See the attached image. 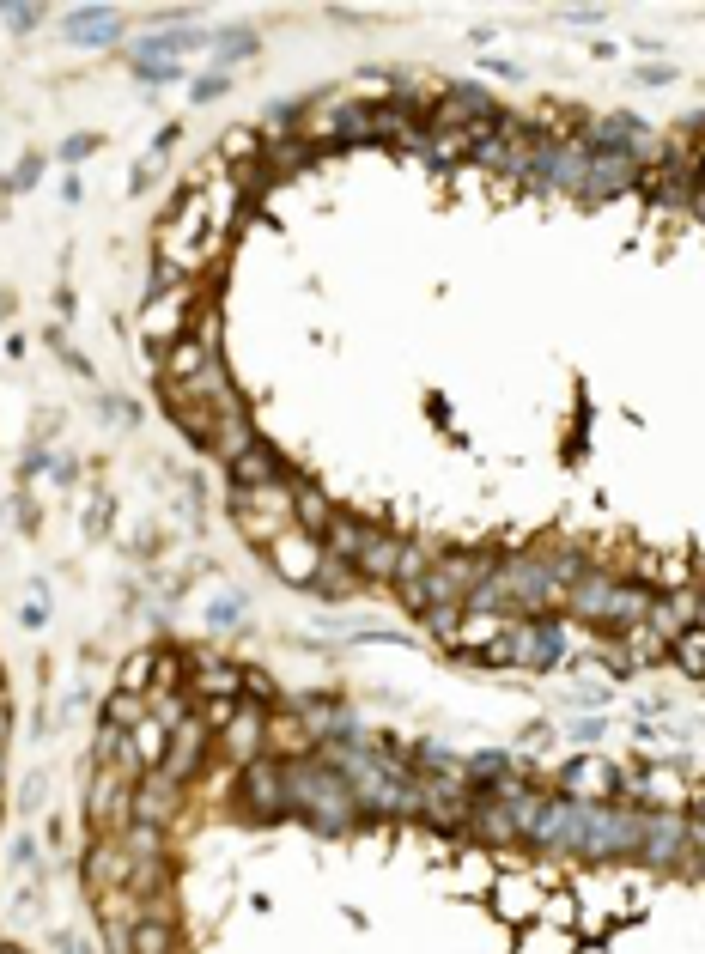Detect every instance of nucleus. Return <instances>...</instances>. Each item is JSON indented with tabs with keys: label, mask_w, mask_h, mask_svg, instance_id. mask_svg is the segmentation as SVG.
Wrapping results in <instances>:
<instances>
[{
	"label": "nucleus",
	"mask_w": 705,
	"mask_h": 954,
	"mask_svg": "<svg viewBox=\"0 0 705 954\" xmlns=\"http://www.w3.org/2000/svg\"><path fill=\"white\" fill-rule=\"evenodd\" d=\"M633 183H639V165H633V158L590 152V165H584V195H590V201H608V195L633 189Z\"/></svg>",
	"instance_id": "obj_15"
},
{
	"label": "nucleus",
	"mask_w": 705,
	"mask_h": 954,
	"mask_svg": "<svg viewBox=\"0 0 705 954\" xmlns=\"http://www.w3.org/2000/svg\"><path fill=\"white\" fill-rule=\"evenodd\" d=\"M0 797H7V790H0Z\"/></svg>",
	"instance_id": "obj_58"
},
{
	"label": "nucleus",
	"mask_w": 705,
	"mask_h": 954,
	"mask_svg": "<svg viewBox=\"0 0 705 954\" xmlns=\"http://www.w3.org/2000/svg\"><path fill=\"white\" fill-rule=\"evenodd\" d=\"M152 711H146V693H110V705H104V724H116V730H134V724H146Z\"/></svg>",
	"instance_id": "obj_32"
},
{
	"label": "nucleus",
	"mask_w": 705,
	"mask_h": 954,
	"mask_svg": "<svg viewBox=\"0 0 705 954\" xmlns=\"http://www.w3.org/2000/svg\"><path fill=\"white\" fill-rule=\"evenodd\" d=\"M195 693L201 699H238L244 693V669L225 663V657H207V663H195Z\"/></svg>",
	"instance_id": "obj_25"
},
{
	"label": "nucleus",
	"mask_w": 705,
	"mask_h": 954,
	"mask_svg": "<svg viewBox=\"0 0 705 954\" xmlns=\"http://www.w3.org/2000/svg\"><path fill=\"white\" fill-rule=\"evenodd\" d=\"M329 523H335V505H329V493L317 487V481H292V529H304V535H329Z\"/></svg>",
	"instance_id": "obj_19"
},
{
	"label": "nucleus",
	"mask_w": 705,
	"mask_h": 954,
	"mask_svg": "<svg viewBox=\"0 0 705 954\" xmlns=\"http://www.w3.org/2000/svg\"><path fill=\"white\" fill-rule=\"evenodd\" d=\"M207 353H219V304L207 298V304H195V329H189Z\"/></svg>",
	"instance_id": "obj_37"
},
{
	"label": "nucleus",
	"mask_w": 705,
	"mask_h": 954,
	"mask_svg": "<svg viewBox=\"0 0 705 954\" xmlns=\"http://www.w3.org/2000/svg\"><path fill=\"white\" fill-rule=\"evenodd\" d=\"M578 146L584 152H608V158H633L639 165V152L651 146V128L639 116H602V122H590V134Z\"/></svg>",
	"instance_id": "obj_7"
},
{
	"label": "nucleus",
	"mask_w": 705,
	"mask_h": 954,
	"mask_svg": "<svg viewBox=\"0 0 705 954\" xmlns=\"http://www.w3.org/2000/svg\"><path fill=\"white\" fill-rule=\"evenodd\" d=\"M128 839H92V857H86V888L92 894H110V888H128Z\"/></svg>",
	"instance_id": "obj_12"
},
{
	"label": "nucleus",
	"mask_w": 705,
	"mask_h": 954,
	"mask_svg": "<svg viewBox=\"0 0 705 954\" xmlns=\"http://www.w3.org/2000/svg\"><path fill=\"white\" fill-rule=\"evenodd\" d=\"M134 73H140V79H159V86H171V79H183V61H140Z\"/></svg>",
	"instance_id": "obj_44"
},
{
	"label": "nucleus",
	"mask_w": 705,
	"mask_h": 954,
	"mask_svg": "<svg viewBox=\"0 0 705 954\" xmlns=\"http://www.w3.org/2000/svg\"><path fill=\"white\" fill-rule=\"evenodd\" d=\"M499 584H505V596H511L517 614H547V602L566 596L554 578H547L541 560H511V566H499Z\"/></svg>",
	"instance_id": "obj_5"
},
{
	"label": "nucleus",
	"mask_w": 705,
	"mask_h": 954,
	"mask_svg": "<svg viewBox=\"0 0 705 954\" xmlns=\"http://www.w3.org/2000/svg\"><path fill=\"white\" fill-rule=\"evenodd\" d=\"M687 772L681 766H669V760H645L639 772H633V790L645 797V809H669V815H681L687 809Z\"/></svg>",
	"instance_id": "obj_8"
},
{
	"label": "nucleus",
	"mask_w": 705,
	"mask_h": 954,
	"mask_svg": "<svg viewBox=\"0 0 705 954\" xmlns=\"http://www.w3.org/2000/svg\"><path fill=\"white\" fill-rule=\"evenodd\" d=\"M286 809H304L310 821H317L323 833H341V827H353V790H347V778L335 772V766H323V760H286Z\"/></svg>",
	"instance_id": "obj_1"
},
{
	"label": "nucleus",
	"mask_w": 705,
	"mask_h": 954,
	"mask_svg": "<svg viewBox=\"0 0 705 954\" xmlns=\"http://www.w3.org/2000/svg\"><path fill=\"white\" fill-rule=\"evenodd\" d=\"M0 954H25V948H13V942H0Z\"/></svg>",
	"instance_id": "obj_56"
},
{
	"label": "nucleus",
	"mask_w": 705,
	"mask_h": 954,
	"mask_svg": "<svg viewBox=\"0 0 705 954\" xmlns=\"http://www.w3.org/2000/svg\"><path fill=\"white\" fill-rule=\"evenodd\" d=\"M183 323H195V286L189 280L152 292V304H146V347L165 353L171 341H183Z\"/></svg>",
	"instance_id": "obj_4"
},
{
	"label": "nucleus",
	"mask_w": 705,
	"mask_h": 954,
	"mask_svg": "<svg viewBox=\"0 0 705 954\" xmlns=\"http://www.w3.org/2000/svg\"><path fill=\"white\" fill-rule=\"evenodd\" d=\"M152 675H159V657H152V651L128 657V663H122V693H140V687H146Z\"/></svg>",
	"instance_id": "obj_38"
},
{
	"label": "nucleus",
	"mask_w": 705,
	"mask_h": 954,
	"mask_svg": "<svg viewBox=\"0 0 705 954\" xmlns=\"http://www.w3.org/2000/svg\"><path fill=\"white\" fill-rule=\"evenodd\" d=\"M165 748H171V730H165L159 718H146V724L128 730V754H134L140 772H159V766H165Z\"/></svg>",
	"instance_id": "obj_26"
},
{
	"label": "nucleus",
	"mask_w": 705,
	"mask_h": 954,
	"mask_svg": "<svg viewBox=\"0 0 705 954\" xmlns=\"http://www.w3.org/2000/svg\"><path fill=\"white\" fill-rule=\"evenodd\" d=\"M645 620H651V590H645V584H614L602 626H608V632H633V626H645Z\"/></svg>",
	"instance_id": "obj_22"
},
{
	"label": "nucleus",
	"mask_w": 705,
	"mask_h": 954,
	"mask_svg": "<svg viewBox=\"0 0 705 954\" xmlns=\"http://www.w3.org/2000/svg\"><path fill=\"white\" fill-rule=\"evenodd\" d=\"M37 177H43V158L31 152V158H19V171H13V177H0V189H13V195H25V189H31Z\"/></svg>",
	"instance_id": "obj_42"
},
{
	"label": "nucleus",
	"mask_w": 705,
	"mask_h": 954,
	"mask_svg": "<svg viewBox=\"0 0 705 954\" xmlns=\"http://www.w3.org/2000/svg\"><path fill=\"white\" fill-rule=\"evenodd\" d=\"M238 620H244V596H219V602L207 608V626H213V632H231Z\"/></svg>",
	"instance_id": "obj_40"
},
{
	"label": "nucleus",
	"mask_w": 705,
	"mask_h": 954,
	"mask_svg": "<svg viewBox=\"0 0 705 954\" xmlns=\"http://www.w3.org/2000/svg\"><path fill=\"white\" fill-rule=\"evenodd\" d=\"M511 772V754H475L468 760V778H481V784H499Z\"/></svg>",
	"instance_id": "obj_41"
},
{
	"label": "nucleus",
	"mask_w": 705,
	"mask_h": 954,
	"mask_svg": "<svg viewBox=\"0 0 705 954\" xmlns=\"http://www.w3.org/2000/svg\"><path fill=\"white\" fill-rule=\"evenodd\" d=\"M0 19H7V31H37V25H43V7L19 0V7H0Z\"/></svg>",
	"instance_id": "obj_43"
},
{
	"label": "nucleus",
	"mask_w": 705,
	"mask_h": 954,
	"mask_svg": "<svg viewBox=\"0 0 705 954\" xmlns=\"http://www.w3.org/2000/svg\"><path fill=\"white\" fill-rule=\"evenodd\" d=\"M620 784H626V778H620L608 760H596V754H584V760H572V766L560 772V790H566L572 803H608Z\"/></svg>",
	"instance_id": "obj_10"
},
{
	"label": "nucleus",
	"mask_w": 705,
	"mask_h": 954,
	"mask_svg": "<svg viewBox=\"0 0 705 954\" xmlns=\"http://www.w3.org/2000/svg\"><path fill=\"white\" fill-rule=\"evenodd\" d=\"M268 736H274V742H280L286 754H298V760L310 754V742H317V736H310V724H304V718H292V711H280V718H268Z\"/></svg>",
	"instance_id": "obj_31"
},
{
	"label": "nucleus",
	"mask_w": 705,
	"mask_h": 954,
	"mask_svg": "<svg viewBox=\"0 0 705 954\" xmlns=\"http://www.w3.org/2000/svg\"><path fill=\"white\" fill-rule=\"evenodd\" d=\"M250 444H256V420L244 414L238 389H231L225 402H213V444H207V450H219L225 462H238V456H244Z\"/></svg>",
	"instance_id": "obj_9"
},
{
	"label": "nucleus",
	"mask_w": 705,
	"mask_h": 954,
	"mask_svg": "<svg viewBox=\"0 0 705 954\" xmlns=\"http://www.w3.org/2000/svg\"><path fill=\"white\" fill-rule=\"evenodd\" d=\"M207 359H219V353H207L195 335H189V341H171V347H165V359H159V371H165V389H177V383L201 377V371H207Z\"/></svg>",
	"instance_id": "obj_24"
},
{
	"label": "nucleus",
	"mask_w": 705,
	"mask_h": 954,
	"mask_svg": "<svg viewBox=\"0 0 705 954\" xmlns=\"http://www.w3.org/2000/svg\"><path fill=\"white\" fill-rule=\"evenodd\" d=\"M86 152H98V140H92V134H73V140L61 146V158H86Z\"/></svg>",
	"instance_id": "obj_49"
},
{
	"label": "nucleus",
	"mask_w": 705,
	"mask_h": 954,
	"mask_svg": "<svg viewBox=\"0 0 705 954\" xmlns=\"http://www.w3.org/2000/svg\"><path fill=\"white\" fill-rule=\"evenodd\" d=\"M0 699H7V669H0Z\"/></svg>",
	"instance_id": "obj_57"
},
{
	"label": "nucleus",
	"mask_w": 705,
	"mask_h": 954,
	"mask_svg": "<svg viewBox=\"0 0 705 954\" xmlns=\"http://www.w3.org/2000/svg\"><path fill=\"white\" fill-rule=\"evenodd\" d=\"M225 92H231V73H225V67H213V73H201V79H195V86H189V98H195V104H213V98H225Z\"/></svg>",
	"instance_id": "obj_39"
},
{
	"label": "nucleus",
	"mask_w": 705,
	"mask_h": 954,
	"mask_svg": "<svg viewBox=\"0 0 705 954\" xmlns=\"http://www.w3.org/2000/svg\"><path fill=\"white\" fill-rule=\"evenodd\" d=\"M365 541H371V523H353L347 511H335L329 541H323V547H329V560H347V566H353L359 553H365Z\"/></svg>",
	"instance_id": "obj_28"
},
{
	"label": "nucleus",
	"mask_w": 705,
	"mask_h": 954,
	"mask_svg": "<svg viewBox=\"0 0 705 954\" xmlns=\"http://www.w3.org/2000/svg\"><path fill=\"white\" fill-rule=\"evenodd\" d=\"M687 845H699V833H693V821L687 815H669V809H657V815H645V857L651 863H675V857H687Z\"/></svg>",
	"instance_id": "obj_11"
},
{
	"label": "nucleus",
	"mask_w": 705,
	"mask_h": 954,
	"mask_svg": "<svg viewBox=\"0 0 705 954\" xmlns=\"http://www.w3.org/2000/svg\"><path fill=\"white\" fill-rule=\"evenodd\" d=\"M61 31H67V43H80V49H104V43L122 37V13H110V7H67Z\"/></svg>",
	"instance_id": "obj_13"
},
{
	"label": "nucleus",
	"mask_w": 705,
	"mask_h": 954,
	"mask_svg": "<svg viewBox=\"0 0 705 954\" xmlns=\"http://www.w3.org/2000/svg\"><path fill=\"white\" fill-rule=\"evenodd\" d=\"M505 620H517V614H462L456 632H450V651H462V657H487L493 639L505 632Z\"/></svg>",
	"instance_id": "obj_21"
},
{
	"label": "nucleus",
	"mask_w": 705,
	"mask_h": 954,
	"mask_svg": "<svg viewBox=\"0 0 705 954\" xmlns=\"http://www.w3.org/2000/svg\"><path fill=\"white\" fill-rule=\"evenodd\" d=\"M402 553H408V541L402 535H389V529H371V541H365V553H359V578H389L396 584V572H402Z\"/></svg>",
	"instance_id": "obj_20"
},
{
	"label": "nucleus",
	"mask_w": 705,
	"mask_h": 954,
	"mask_svg": "<svg viewBox=\"0 0 705 954\" xmlns=\"http://www.w3.org/2000/svg\"><path fill=\"white\" fill-rule=\"evenodd\" d=\"M244 693H250V699H274V681H268L262 669H244Z\"/></svg>",
	"instance_id": "obj_47"
},
{
	"label": "nucleus",
	"mask_w": 705,
	"mask_h": 954,
	"mask_svg": "<svg viewBox=\"0 0 705 954\" xmlns=\"http://www.w3.org/2000/svg\"><path fill=\"white\" fill-rule=\"evenodd\" d=\"M669 79H675L669 67H639V86H669Z\"/></svg>",
	"instance_id": "obj_50"
},
{
	"label": "nucleus",
	"mask_w": 705,
	"mask_h": 954,
	"mask_svg": "<svg viewBox=\"0 0 705 954\" xmlns=\"http://www.w3.org/2000/svg\"><path fill=\"white\" fill-rule=\"evenodd\" d=\"M7 310H13V298H7V292H0V316H7Z\"/></svg>",
	"instance_id": "obj_55"
},
{
	"label": "nucleus",
	"mask_w": 705,
	"mask_h": 954,
	"mask_svg": "<svg viewBox=\"0 0 705 954\" xmlns=\"http://www.w3.org/2000/svg\"><path fill=\"white\" fill-rule=\"evenodd\" d=\"M499 566L487 560V553H444V560L426 572V590H432V608H468V596H475ZM426 608V614H432Z\"/></svg>",
	"instance_id": "obj_3"
},
{
	"label": "nucleus",
	"mask_w": 705,
	"mask_h": 954,
	"mask_svg": "<svg viewBox=\"0 0 705 954\" xmlns=\"http://www.w3.org/2000/svg\"><path fill=\"white\" fill-rule=\"evenodd\" d=\"M323 560H329V547H323L317 535H304V529H286V535L268 547V566H274L286 584H317Z\"/></svg>",
	"instance_id": "obj_6"
},
{
	"label": "nucleus",
	"mask_w": 705,
	"mask_h": 954,
	"mask_svg": "<svg viewBox=\"0 0 705 954\" xmlns=\"http://www.w3.org/2000/svg\"><path fill=\"white\" fill-rule=\"evenodd\" d=\"M219 158H238V165L250 158V165H256V158H262V134H256V128H231V134L219 140Z\"/></svg>",
	"instance_id": "obj_36"
},
{
	"label": "nucleus",
	"mask_w": 705,
	"mask_h": 954,
	"mask_svg": "<svg viewBox=\"0 0 705 954\" xmlns=\"http://www.w3.org/2000/svg\"><path fill=\"white\" fill-rule=\"evenodd\" d=\"M128 954H177V924L165 918H140L128 930Z\"/></svg>",
	"instance_id": "obj_29"
},
{
	"label": "nucleus",
	"mask_w": 705,
	"mask_h": 954,
	"mask_svg": "<svg viewBox=\"0 0 705 954\" xmlns=\"http://www.w3.org/2000/svg\"><path fill=\"white\" fill-rule=\"evenodd\" d=\"M177 815V784L165 778V772H146L140 784H134V821L140 827H165Z\"/></svg>",
	"instance_id": "obj_16"
},
{
	"label": "nucleus",
	"mask_w": 705,
	"mask_h": 954,
	"mask_svg": "<svg viewBox=\"0 0 705 954\" xmlns=\"http://www.w3.org/2000/svg\"><path fill=\"white\" fill-rule=\"evenodd\" d=\"M7 736H13V711H7V699H0V748H7Z\"/></svg>",
	"instance_id": "obj_53"
},
{
	"label": "nucleus",
	"mask_w": 705,
	"mask_h": 954,
	"mask_svg": "<svg viewBox=\"0 0 705 954\" xmlns=\"http://www.w3.org/2000/svg\"><path fill=\"white\" fill-rule=\"evenodd\" d=\"M244 797H250V809H262V815H280V809H286V766H280V760H250V766H244Z\"/></svg>",
	"instance_id": "obj_14"
},
{
	"label": "nucleus",
	"mask_w": 705,
	"mask_h": 954,
	"mask_svg": "<svg viewBox=\"0 0 705 954\" xmlns=\"http://www.w3.org/2000/svg\"><path fill=\"white\" fill-rule=\"evenodd\" d=\"M669 657H675V669H681V675L705 681V626H687L681 639L669 645Z\"/></svg>",
	"instance_id": "obj_30"
},
{
	"label": "nucleus",
	"mask_w": 705,
	"mask_h": 954,
	"mask_svg": "<svg viewBox=\"0 0 705 954\" xmlns=\"http://www.w3.org/2000/svg\"><path fill=\"white\" fill-rule=\"evenodd\" d=\"M37 803H43V772H31V778H25V784H19V809H25V815H31V809H37Z\"/></svg>",
	"instance_id": "obj_46"
},
{
	"label": "nucleus",
	"mask_w": 705,
	"mask_h": 954,
	"mask_svg": "<svg viewBox=\"0 0 705 954\" xmlns=\"http://www.w3.org/2000/svg\"><path fill=\"white\" fill-rule=\"evenodd\" d=\"M61 948H67V954H92V942H86V936H61Z\"/></svg>",
	"instance_id": "obj_54"
},
{
	"label": "nucleus",
	"mask_w": 705,
	"mask_h": 954,
	"mask_svg": "<svg viewBox=\"0 0 705 954\" xmlns=\"http://www.w3.org/2000/svg\"><path fill=\"white\" fill-rule=\"evenodd\" d=\"M37 857V839H13V863H31Z\"/></svg>",
	"instance_id": "obj_52"
},
{
	"label": "nucleus",
	"mask_w": 705,
	"mask_h": 954,
	"mask_svg": "<svg viewBox=\"0 0 705 954\" xmlns=\"http://www.w3.org/2000/svg\"><path fill=\"white\" fill-rule=\"evenodd\" d=\"M231 481H238V487H280L286 481V462H280V450L268 438H256L238 462H231Z\"/></svg>",
	"instance_id": "obj_17"
},
{
	"label": "nucleus",
	"mask_w": 705,
	"mask_h": 954,
	"mask_svg": "<svg viewBox=\"0 0 705 954\" xmlns=\"http://www.w3.org/2000/svg\"><path fill=\"white\" fill-rule=\"evenodd\" d=\"M687 809H693V821L705 827V778H693V784H687Z\"/></svg>",
	"instance_id": "obj_48"
},
{
	"label": "nucleus",
	"mask_w": 705,
	"mask_h": 954,
	"mask_svg": "<svg viewBox=\"0 0 705 954\" xmlns=\"http://www.w3.org/2000/svg\"><path fill=\"white\" fill-rule=\"evenodd\" d=\"M104 414H110L116 426H134V414H140V408L128 402V395H104Z\"/></svg>",
	"instance_id": "obj_45"
},
{
	"label": "nucleus",
	"mask_w": 705,
	"mask_h": 954,
	"mask_svg": "<svg viewBox=\"0 0 705 954\" xmlns=\"http://www.w3.org/2000/svg\"><path fill=\"white\" fill-rule=\"evenodd\" d=\"M481 663H511V669H560L566 663V632L554 620H505V632L493 639V651Z\"/></svg>",
	"instance_id": "obj_2"
},
{
	"label": "nucleus",
	"mask_w": 705,
	"mask_h": 954,
	"mask_svg": "<svg viewBox=\"0 0 705 954\" xmlns=\"http://www.w3.org/2000/svg\"><path fill=\"white\" fill-rule=\"evenodd\" d=\"M219 742H225V754L238 760V766H250V760H256V748L268 742V718H262V711H238V718H231V724L219 730Z\"/></svg>",
	"instance_id": "obj_23"
},
{
	"label": "nucleus",
	"mask_w": 705,
	"mask_h": 954,
	"mask_svg": "<svg viewBox=\"0 0 705 954\" xmlns=\"http://www.w3.org/2000/svg\"><path fill=\"white\" fill-rule=\"evenodd\" d=\"M608 596H614V578H602V572H590V578H578V584L566 590L572 614H584V620H596V626H602V614H608Z\"/></svg>",
	"instance_id": "obj_27"
},
{
	"label": "nucleus",
	"mask_w": 705,
	"mask_h": 954,
	"mask_svg": "<svg viewBox=\"0 0 705 954\" xmlns=\"http://www.w3.org/2000/svg\"><path fill=\"white\" fill-rule=\"evenodd\" d=\"M602 736V718H578V742H596Z\"/></svg>",
	"instance_id": "obj_51"
},
{
	"label": "nucleus",
	"mask_w": 705,
	"mask_h": 954,
	"mask_svg": "<svg viewBox=\"0 0 705 954\" xmlns=\"http://www.w3.org/2000/svg\"><path fill=\"white\" fill-rule=\"evenodd\" d=\"M213 55H219V61H244V55H256V31H244V25L213 31Z\"/></svg>",
	"instance_id": "obj_34"
},
{
	"label": "nucleus",
	"mask_w": 705,
	"mask_h": 954,
	"mask_svg": "<svg viewBox=\"0 0 705 954\" xmlns=\"http://www.w3.org/2000/svg\"><path fill=\"white\" fill-rule=\"evenodd\" d=\"M359 584H365V578H359V572H353L347 560H323V572H317V584H310V590H317V596H335V602H341V596H353Z\"/></svg>",
	"instance_id": "obj_33"
},
{
	"label": "nucleus",
	"mask_w": 705,
	"mask_h": 954,
	"mask_svg": "<svg viewBox=\"0 0 705 954\" xmlns=\"http://www.w3.org/2000/svg\"><path fill=\"white\" fill-rule=\"evenodd\" d=\"M207 736H213V730H207L201 718L177 724V730H171V748H165V766H159V772H165L171 784H183V778H189V772L201 766V742H207Z\"/></svg>",
	"instance_id": "obj_18"
},
{
	"label": "nucleus",
	"mask_w": 705,
	"mask_h": 954,
	"mask_svg": "<svg viewBox=\"0 0 705 954\" xmlns=\"http://www.w3.org/2000/svg\"><path fill=\"white\" fill-rule=\"evenodd\" d=\"M657 657H669V645L657 639L651 626H633V632H626V663H657Z\"/></svg>",
	"instance_id": "obj_35"
}]
</instances>
